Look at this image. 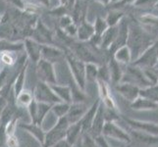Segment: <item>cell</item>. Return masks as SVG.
Wrapping results in <instances>:
<instances>
[{"mask_svg": "<svg viewBox=\"0 0 158 147\" xmlns=\"http://www.w3.org/2000/svg\"><path fill=\"white\" fill-rule=\"evenodd\" d=\"M102 134L106 138H111L114 140H118L120 142L131 143L132 137L129 133H127L124 129L117 125L115 121H107L103 128Z\"/></svg>", "mask_w": 158, "mask_h": 147, "instance_id": "obj_5", "label": "cell"}, {"mask_svg": "<svg viewBox=\"0 0 158 147\" xmlns=\"http://www.w3.org/2000/svg\"><path fill=\"white\" fill-rule=\"evenodd\" d=\"M25 49L24 51L26 52V55L29 60L32 61L34 63H37L41 59V48L42 44L40 42H37L31 37H27L24 40Z\"/></svg>", "mask_w": 158, "mask_h": 147, "instance_id": "obj_11", "label": "cell"}, {"mask_svg": "<svg viewBox=\"0 0 158 147\" xmlns=\"http://www.w3.org/2000/svg\"><path fill=\"white\" fill-rule=\"evenodd\" d=\"M8 134L6 132V127L0 124V147H6Z\"/></svg>", "mask_w": 158, "mask_h": 147, "instance_id": "obj_30", "label": "cell"}, {"mask_svg": "<svg viewBox=\"0 0 158 147\" xmlns=\"http://www.w3.org/2000/svg\"><path fill=\"white\" fill-rule=\"evenodd\" d=\"M90 106L86 103H72L70 107V110L67 114V120L70 125L80 122L84 116L86 114Z\"/></svg>", "mask_w": 158, "mask_h": 147, "instance_id": "obj_12", "label": "cell"}, {"mask_svg": "<svg viewBox=\"0 0 158 147\" xmlns=\"http://www.w3.org/2000/svg\"><path fill=\"white\" fill-rule=\"evenodd\" d=\"M25 1H26V2H27V3H28V2H29V1H31V0H25Z\"/></svg>", "mask_w": 158, "mask_h": 147, "instance_id": "obj_38", "label": "cell"}, {"mask_svg": "<svg viewBox=\"0 0 158 147\" xmlns=\"http://www.w3.org/2000/svg\"><path fill=\"white\" fill-rule=\"evenodd\" d=\"M41 147H43V146H41Z\"/></svg>", "mask_w": 158, "mask_h": 147, "instance_id": "obj_40", "label": "cell"}, {"mask_svg": "<svg viewBox=\"0 0 158 147\" xmlns=\"http://www.w3.org/2000/svg\"><path fill=\"white\" fill-rule=\"evenodd\" d=\"M9 5H11L13 8L19 11H25L27 7V3L25 0H5Z\"/></svg>", "mask_w": 158, "mask_h": 147, "instance_id": "obj_29", "label": "cell"}, {"mask_svg": "<svg viewBox=\"0 0 158 147\" xmlns=\"http://www.w3.org/2000/svg\"><path fill=\"white\" fill-rule=\"evenodd\" d=\"M85 78L89 83H97L98 80V67L95 63H86L85 64Z\"/></svg>", "mask_w": 158, "mask_h": 147, "instance_id": "obj_25", "label": "cell"}, {"mask_svg": "<svg viewBox=\"0 0 158 147\" xmlns=\"http://www.w3.org/2000/svg\"><path fill=\"white\" fill-rule=\"evenodd\" d=\"M114 59H115L118 63L128 64L131 60L133 59L132 52H131L129 46L124 45L122 47L118 48L115 51V53H114Z\"/></svg>", "mask_w": 158, "mask_h": 147, "instance_id": "obj_22", "label": "cell"}, {"mask_svg": "<svg viewBox=\"0 0 158 147\" xmlns=\"http://www.w3.org/2000/svg\"><path fill=\"white\" fill-rule=\"evenodd\" d=\"M39 2L41 3L42 5H44L46 7L49 6V0H39Z\"/></svg>", "mask_w": 158, "mask_h": 147, "instance_id": "obj_35", "label": "cell"}, {"mask_svg": "<svg viewBox=\"0 0 158 147\" xmlns=\"http://www.w3.org/2000/svg\"><path fill=\"white\" fill-rule=\"evenodd\" d=\"M121 83H127V84L137 85L140 89L151 85L148 83V80H146L143 69L138 66H135V65L127 67L126 72L123 74Z\"/></svg>", "mask_w": 158, "mask_h": 147, "instance_id": "obj_4", "label": "cell"}, {"mask_svg": "<svg viewBox=\"0 0 158 147\" xmlns=\"http://www.w3.org/2000/svg\"><path fill=\"white\" fill-rule=\"evenodd\" d=\"M71 104L66 102H58L56 104L52 105L51 107V112L55 115L57 119H61L67 116V114L70 110Z\"/></svg>", "mask_w": 158, "mask_h": 147, "instance_id": "obj_24", "label": "cell"}, {"mask_svg": "<svg viewBox=\"0 0 158 147\" xmlns=\"http://www.w3.org/2000/svg\"><path fill=\"white\" fill-rule=\"evenodd\" d=\"M106 122L107 121H106V117H105L104 107H103V105L101 104V102H100L98 110H97V112L95 114V117H94V122H92L89 133L94 137H98V135H101L102 132H103V128H104V125H105Z\"/></svg>", "mask_w": 158, "mask_h": 147, "instance_id": "obj_13", "label": "cell"}, {"mask_svg": "<svg viewBox=\"0 0 158 147\" xmlns=\"http://www.w3.org/2000/svg\"><path fill=\"white\" fill-rule=\"evenodd\" d=\"M64 55V53L59 50L58 48L51 46L50 44L48 45H42L41 48V59L45 60V61H48L50 63H54L57 62L60 60L62 56Z\"/></svg>", "mask_w": 158, "mask_h": 147, "instance_id": "obj_16", "label": "cell"}, {"mask_svg": "<svg viewBox=\"0 0 158 147\" xmlns=\"http://www.w3.org/2000/svg\"><path fill=\"white\" fill-rule=\"evenodd\" d=\"M29 63H30V60L28 59V60H27V62L25 63V65L20 70V72L18 73L17 77H16L14 86H13V91H14L15 97L18 96V94L20 93V92L25 89V84H26V78H27V70H28Z\"/></svg>", "mask_w": 158, "mask_h": 147, "instance_id": "obj_18", "label": "cell"}, {"mask_svg": "<svg viewBox=\"0 0 158 147\" xmlns=\"http://www.w3.org/2000/svg\"><path fill=\"white\" fill-rule=\"evenodd\" d=\"M81 133H83V126H81V123L80 121L78 123L72 124L69 126L66 134V139L74 146L77 143V141L80 138Z\"/></svg>", "mask_w": 158, "mask_h": 147, "instance_id": "obj_20", "label": "cell"}, {"mask_svg": "<svg viewBox=\"0 0 158 147\" xmlns=\"http://www.w3.org/2000/svg\"><path fill=\"white\" fill-rule=\"evenodd\" d=\"M123 119L133 129L158 137V124L153 122L140 121V120L131 119L126 117H123Z\"/></svg>", "mask_w": 158, "mask_h": 147, "instance_id": "obj_8", "label": "cell"}, {"mask_svg": "<svg viewBox=\"0 0 158 147\" xmlns=\"http://www.w3.org/2000/svg\"><path fill=\"white\" fill-rule=\"evenodd\" d=\"M18 128L25 130L34 137L37 142H40L42 146L45 140L46 132L42 129L41 125H39L36 123H18Z\"/></svg>", "mask_w": 158, "mask_h": 147, "instance_id": "obj_10", "label": "cell"}, {"mask_svg": "<svg viewBox=\"0 0 158 147\" xmlns=\"http://www.w3.org/2000/svg\"><path fill=\"white\" fill-rule=\"evenodd\" d=\"M51 88L54 93L62 102H66L72 104V89L70 85H62V84H51Z\"/></svg>", "mask_w": 158, "mask_h": 147, "instance_id": "obj_19", "label": "cell"}, {"mask_svg": "<svg viewBox=\"0 0 158 147\" xmlns=\"http://www.w3.org/2000/svg\"><path fill=\"white\" fill-rule=\"evenodd\" d=\"M24 41H13L10 39H0V54L1 53H16L24 51Z\"/></svg>", "mask_w": 158, "mask_h": 147, "instance_id": "obj_17", "label": "cell"}, {"mask_svg": "<svg viewBox=\"0 0 158 147\" xmlns=\"http://www.w3.org/2000/svg\"><path fill=\"white\" fill-rule=\"evenodd\" d=\"M35 99L34 97V93L32 91H30L28 89H24L23 91H21L18 94V96H16V103L19 107L22 108H27L31 103L32 102V100Z\"/></svg>", "mask_w": 158, "mask_h": 147, "instance_id": "obj_23", "label": "cell"}, {"mask_svg": "<svg viewBox=\"0 0 158 147\" xmlns=\"http://www.w3.org/2000/svg\"><path fill=\"white\" fill-rule=\"evenodd\" d=\"M66 59L71 70L74 81L78 86L85 91L86 78H85V64L72 53L66 54Z\"/></svg>", "mask_w": 158, "mask_h": 147, "instance_id": "obj_1", "label": "cell"}, {"mask_svg": "<svg viewBox=\"0 0 158 147\" xmlns=\"http://www.w3.org/2000/svg\"><path fill=\"white\" fill-rule=\"evenodd\" d=\"M108 69H109V73H110V79H111L112 84L115 85L119 83H121L124 72L121 70L120 63H118L116 60L113 58L111 60V62L108 65Z\"/></svg>", "mask_w": 158, "mask_h": 147, "instance_id": "obj_21", "label": "cell"}, {"mask_svg": "<svg viewBox=\"0 0 158 147\" xmlns=\"http://www.w3.org/2000/svg\"><path fill=\"white\" fill-rule=\"evenodd\" d=\"M70 126L68 120L66 117L58 119L57 123L54 126L46 132L45 140L43 143V147H52L59 140L66 138L67 130Z\"/></svg>", "mask_w": 158, "mask_h": 147, "instance_id": "obj_2", "label": "cell"}, {"mask_svg": "<svg viewBox=\"0 0 158 147\" xmlns=\"http://www.w3.org/2000/svg\"><path fill=\"white\" fill-rule=\"evenodd\" d=\"M36 74L40 81H43L47 84H56L57 77L53 64L40 59L36 63Z\"/></svg>", "mask_w": 158, "mask_h": 147, "instance_id": "obj_7", "label": "cell"}, {"mask_svg": "<svg viewBox=\"0 0 158 147\" xmlns=\"http://www.w3.org/2000/svg\"><path fill=\"white\" fill-rule=\"evenodd\" d=\"M94 139H95L97 147H111V145L108 143L107 138L103 134L98 135V137H95Z\"/></svg>", "mask_w": 158, "mask_h": 147, "instance_id": "obj_32", "label": "cell"}, {"mask_svg": "<svg viewBox=\"0 0 158 147\" xmlns=\"http://www.w3.org/2000/svg\"><path fill=\"white\" fill-rule=\"evenodd\" d=\"M75 145H77V147H97L94 137L89 133H81Z\"/></svg>", "mask_w": 158, "mask_h": 147, "instance_id": "obj_26", "label": "cell"}, {"mask_svg": "<svg viewBox=\"0 0 158 147\" xmlns=\"http://www.w3.org/2000/svg\"><path fill=\"white\" fill-rule=\"evenodd\" d=\"M155 68H156V69L158 70V62H157V64H156V66H155Z\"/></svg>", "mask_w": 158, "mask_h": 147, "instance_id": "obj_37", "label": "cell"}, {"mask_svg": "<svg viewBox=\"0 0 158 147\" xmlns=\"http://www.w3.org/2000/svg\"><path fill=\"white\" fill-rule=\"evenodd\" d=\"M0 59H1L2 63L6 67H13L14 65L16 64L15 58L13 56V53H10V52L1 53V55H0Z\"/></svg>", "mask_w": 158, "mask_h": 147, "instance_id": "obj_28", "label": "cell"}, {"mask_svg": "<svg viewBox=\"0 0 158 147\" xmlns=\"http://www.w3.org/2000/svg\"><path fill=\"white\" fill-rule=\"evenodd\" d=\"M32 93H34V97L37 102L45 103V104L51 106L58 102H61V100L54 93L51 85L40 80H39V83L35 84Z\"/></svg>", "mask_w": 158, "mask_h": 147, "instance_id": "obj_3", "label": "cell"}, {"mask_svg": "<svg viewBox=\"0 0 158 147\" xmlns=\"http://www.w3.org/2000/svg\"><path fill=\"white\" fill-rule=\"evenodd\" d=\"M51 105L37 102L35 99H34L31 104L27 107V111H28V114L31 118V122L41 125L48 115V113L51 112Z\"/></svg>", "mask_w": 158, "mask_h": 147, "instance_id": "obj_6", "label": "cell"}, {"mask_svg": "<svg viewBox=\"0 0 158 147\" xmlns=\"http://www.w3.org/2000/svg\"><path fill=\"white\" fill-rule=\"evenodd\" d=\"M131 108L135 111H152L158 108V103L139 95V97L131 103Z\"/></svg>", "mask_w": 158, "mask_h": 147, "instance_id": "obj_15", "label": "cell"}, {"mask_svg": "<svg viewBox=\"0 0 158 147\" xmlns=\"http://www.w3.org/2000/svg\"><path fill=\"white\" fill-rule=\"evenodd\" d=\"M99 105H100V100L97 99L95 102H94V104L89 107V109L84 116V118L81 120V126H83V133H89L92 122H94V120L95 114L97 110H98Z\"/></svg>", "mask_w": 158, "mask_h": 147, "instance_id": "obj_14", "label": "cell"}, {"mask_svg": "<svg viewBox=\"0 0 158 147\" xmlns=\"http://www.w3.org/2000/svg\"><path fill=\"white\" fill-rule=\"evenodd\" d=\"M6 147H20L19 139L17 135L15 133L8 135L7 137V142H6Z\"/></svg>", "mask_w": 158, "mask_h": 147, "instance_id": "obj_31", "label": "cell"}, {"mask_svg": "<svg viewBox=\"0 0 158 147\" xmlns=\"http://www.w3.org/2000/svg\"><path fill=\"white\" fill-rule=\"evenodd\" d=\"M114 88L122 97L129 101L130 104L139 97L140 94V88L139 86L127 83H119L114 85Z\"/></svg>", "mask_w": 158, "mask_h": 147, "instance_id": "obj_9", "label": "cell"}, {"mask_svg": "<svg viewBox=\"0 0 158 147\" xmlns=\"http://www.w3.org/2000/svg\"><path fill=\"white\" fill-rule=\"evenodd\" d=\"M7 104H8V99H7V98L0 95V116H1L2 112L4 111V109L6 108Z\"/></svg>", "mask_w": 158, "mask_h": 147, "instance_id": "obj_34", "label": "cell"}, {"mask_svg": "<svg viewBox=\"0 0 158 147\" xmlns=\"http://www.w3.org/2000/svg\"><path fill=\"white\" fill-rule=\"evenodd\" d=\"M52 147H73V145L71 144L66 138H64V139L59 140L58 142H56Z\"/></svg>", "mask_w": 158, "mask_h": 147, "instance_id": "obj_33", "label": "cell"}, {"mask_svg": "<svg viewBox=\"0 0 158 147\" xmlns=\"http://www.w3.org/2000/svg\"><path fill=\"white\" fill-rule=\"evenodd\" d=\"M2 21H3V15H1V14H0V25H1Z\"/></svg>", "mask_w": 158, "mask_h": 147, "instance_id": "obj_36", "label": "cell"}, {"mask_svg": "<svg viewBox=\"0 0 158 147\" xmlns=\"http://www.w3.org/2000/svg\"><path fill=\"white\" fill-rule=\"evenodd\" d=\"M140 96H143L148 99L158 103V85L153 84L148 88L140 89Z\"/></svg>", "mask_w": 158, "mask_h": 147, "instance_id": "obj_27", "label": "cell"}, {"mask_svg": "<svg viewBox=\"0 0 158 147\" xmlns=\"http://www.w3.org/2000/svg\"><path fill=\"white\" fill-rule=\"evenodd\" d=\"M157 84V85H158V81H157V84Z\"/></svg>", "mask_w": 158, "mask_h": 147, "instance_id": "obj_39", "label": "cell"}]
</instances>
